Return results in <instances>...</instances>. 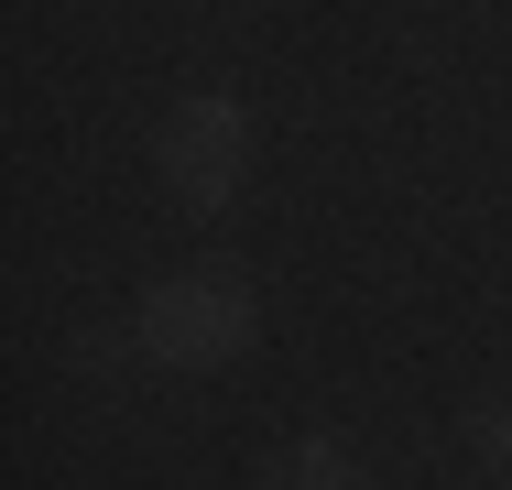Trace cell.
Here are the masks:
<instances>
[{"label":"cell","instance_id":"1","mask_svg":"<svg viewBox=\"0 0 512 490\" xmlns=\"http://www.w3.org/2000/svg\"><path fill=\"white\" fill-rule=\"evenodd\" d=\"M142 349L175 360V371L240 360V349H251V284H240L229 262H197V273L153 284V305H142Z\"/></svg>","mask_w":512,"mask_h":490},{"label":"cell","instance_id":"2","mask_svg":"<svg viewBox=\"0 0 512 490\" xmlns=\"http://www.w3.org/2000/svg\"><path fill=\"white\" fill-rule=\"evenodd\" d=\"M153 164H164V186L186 196V207L240 196V175H251V120H240V98H186V109L153 131Z\"/></svg>","mask_w":512,"mask_h":490},{"label":"cell","instance_id":"3","mask_svg":"<svg viewBox=\"0 0 512 490\" xmlns=\"http://www.w3.org/2000/svg\"><path fill=\"white\" fill-rule=\"evenodd\" d=\"M273 490H371V469L349 458V447H327V436H306L284 469H273Z\"/></svg>","mask_w":512,"mask_h":490},{"label":"cell","instance_id":"4","mask_svg":"<svg viewBox=\"0 0 512 490\" xmlns=\"http://www.w3.org/2000/svg\"><path fill=\"white\" fill-rule=\"evenodd\" d=\"M469 447H480V458L512 480V403H469Z\"/></svg>","mask_w":512,"mask_h":490},{"label":"cell","instance_id":"5","mask_svg":"<svg viewBox=\"0 0 512 490\" xmlns=\"http://www.w3.org/2000/svg\"><path fill=\"white\" fill-rule=\"evenodd\" d=\"M502 490H512V480H502Z\"/></svg>","mask_w":512,"mask_h":490}]
</instances>
